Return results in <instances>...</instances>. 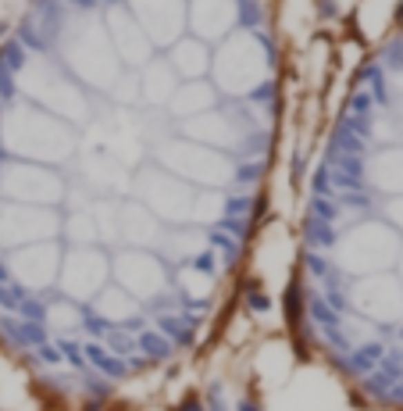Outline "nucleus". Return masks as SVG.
I'll list each match as a JSON object with an SVG mask.
<instances>
[{"instance_id": "obj_23", "label": "nucleus", "mask_w": 403, "mask_h": 411, "mask_svg": "<svg viewBox=\"0 0 403 411\" xmlns=\"http://www.w3.org/2000/svg\"><path fill=\"white\" fill-rule=\"evenodd\" d=\"M396 22H403V0H400V4H396Z\"/></svg>"}, {"instance_id": "obj_2", "label": "nucleus", "mask_w": 403, "mask_h": 411, "mask_svg": "<svg viewBox=\"0 0 403 411\" xmlns=\"http://www.w3.org/2000/svg\"><path fill=\"white\" fill-rule=\"evenodd\" d=\"M154 161L164 172H172L182 182H189V187H204V190H222L232 179V172H236L222 151H210L204 143H193L186 136L154 143Z\"/></svg>"}, {"instance_id": "obj_15", "label": "nucleus", "mask_w": 403, "mask_h": 411, "mask_svg": "<svg viewBox=\"0 0 403 411\" xmlns=\"http://www.w3.org/2000/svg\"><path fill=\"white\" fill-rule=\"evenodd\" d=\"M179 86V75L175 68L168 65V57H150L146 65L139 68V104L146 108H168Z\"/></svg>"}, {"instance_id": "obj_4", "label": "nucleus", "mask_w": 403, "mask_h": 411, "mask_svg": "<svg viewBox=\"0 0 403 411\" xmlns=\"http://www.w3.org/2000/svg\"><path fill=\"white\" fill-rule=\"evenodd\" d=\"M136 197L139 204H146L161 222H175V225H189V215H193V197L197 190L182 182L179 175L164 172L161 164H150V169H139L136 179Z\"/></svg>"}, {"instance_id": "obj_17", "label": "nucleus", "mask_w": 403, "mask_h": 411, "mask_svg": "<svg viewBox=\"0 0 403 411\" xmlns=\"http://www.w3.org/2000/svg\"><path fill=\"white\" fill-rule=\"evenodd\" d=\"M210 50H207V44L204 39H186V36H179L172 47H168V65L175 68V75H179V82H189V79H207V72H210Z\"/></svg>"}, {"instance_id": "obj_18", "label": "nucleus", "mask_w": 403, "mask_h": 411, "mask_svg": "<svg viewBox=\"0 0 403 411\" xmlns=\"http://www.w3.org/2000/svg\"><path fill=\"white\" fill-rule=\"evenodd\" d=\"M90 307L97 312L100 322H115V325L132 322V318L143 312V304H139L132 294H125L121 286H104V290L90 300Z\"/></svg>"}, {"instance_id": "obj_24", "label": "nucleus", "mask_w": 403, "mask_h": 411, "mask_svg": "<svg viewBox=\"0 0 403 411\" xmlns=\"http://www.w3.org/2000/svg\"><path fill=\"white\" fill-rule=\"evenodd\" d=\"M400 276H403V254H400Z\"/></svg>"}, {"instance_id": "obj_7", "label": "nucleus", "mask_w": 403, "mask_h": 411, "mask_svg": "<svg viewBox=\"0 0 403 411\" xmlns=\"http://www.w3.org/2000/svg\"><path fill=\"white\" fill-rule=\"evenodd\" d=\"M0 193H8L14 204H36V208H57L65 200V179H57L50 169L36 161H18L0 169Z\"/></svg>"}, {"instance_id": "obj_11", "label": "nucleus", "mask_w": 403, "mask_h": 411, "mask_svg": "<svg viewBox=\"0 0 403 411\" xmlns=\"http://www.w3.org/2000/svg\"><path fill=\"white\" fill-rule=\"evenodd\" d=\"M353 307L357 312H364L368 318H378V322H393L400 318L403 312V294H400V286L386 276H368V279H360L353 286Z\"/></svg>"}, {"instance_id": "obj_6", "label": "nucleus", "mask_w": 403, "mask_h": 411, "mask_svg": "<svg viewBox=\"0 0 403 411\" xmlns=\"http://www.w3.org/2000/svg\"><path fill=\"white\" fill-rule=\"evenodd\" d=\"M111 276L115 286H121L125 294H132L139 304L154 300L168 290V269L154 251H143V247H125L115 254L111 261Z\"/></svg>"}, {"instance_id": "obj_22", "label": "nucleus", "mask_w": 403, "mask_h": 411, "mask_svg": "<svg viewBox=\"0 0 403 411\" xmlns=\"http://www.w3.org/2000/svg\"><path fill=\"white\" fill-rule=\"evenodd\" d=\"M239 411H261V408H257V404H250V401H246V404H239Z\"/></svg>"}, {"instance_id": "obj_21", "label": "nucleus", "mask_w": 403, "mask_h": 411, "mask_svg": "<svg viewBox=\"0 0 403 411\" xmlns=\"http://www.w3.org/2000/svg\"><path fill=\"white\" fill-rule=\"evenodd\" d=\"M172 411H200V401H197V397H189L186 404H179V408H172Z\"/></svg>"}, {"instance_id": "obj_20", "label": "nucleus", "mask_w": 403, "mask_h": 411, "mask_svg": "<svg viewBox=\"0 0 403 411\" xmlns=\"http://www.w3.org/2000/svg\"><path fill=\"white\" fill-rule=\"evenodd\" d=\"M54 325H61V329H75L79 325V318H82V312H79V304L75 300H68V297H61L54 307H50V315H47Z\"/></svg>"}, {"instance_id": "obj_16", "label": "nucleus", "mask_w": 403, "mask_h": 411, "mask_svg": "<svg viewBox=\"0 0 403 411\" xmlns=\"http://www.w3.org/2000/svg\"><path fill=\"white\" fill-rule=\"evenodd\" d=\"M210 108H218V86L207 79H189V82H179L172 100H168V111L175 118H197Z\"/></svg>"}, {"instance_id": "obj_1", "label": "nucleus", "mask_w": 403, "mask_h": 411, "mask_svg": "<svg viewBox=\"0 0 403 411\" xmlns=\"http://www.w3.org/2000/svg\"><path fill=\"white\" fill-rule=\"evenodd\" d=\"M0 136L8 140L11 154L18 157H32L36 164L47 161H65L75 151V136L61 118L54 115H39L32 108H14L8 111V122Z\"/></svg>"}, {"instance_id": "obj_9", "label": "nucleus", "mask_w": 403, "mask_h": 411, "mask_svg": "<svg viewBox=\"0 0 403 411\" xmlns=\"http://www.w3.org/2000/svg\"><path fill=\"white\" fill-rule=\"evenodd\" d=\"M61 243L57 240H43V243H26L14 247L8 254V272L26 286V290H50L57 286V272H61Z\"/></svg>"}, {"instance_id": "obj_12", "label": "nucleus", "mask_w": 403, "mask_h": 411, "mask_svg": "<svg viewBox=\"0 0 403 411\" xmlns=\"http://www.w3.org/2000/svg\"><path fill=\"white\" fill-rule=\"evenodd\" d=\"M164 233V222L139 200L118 204V240L125 247H143V251H157Z\"/></svg>"}, {"instance_id": "obj_8", "label": "nucleus", "mask_w": 403, "mask_h": 411, "mask_svg": "<svg viewBox=\"0 0 403 411\" xmlns=\"http://www.w3.org/2000/svg\"><path fill=\"white\" fill-rule=\"evenodd\" d=\"M61 240V215L57 208H36V204H0V247H26Z\"/></svg>"}, {"instance_id": "obj_3", "label": "nucleus", "mask_w": 403, "mask_h": 411, "mask_svg": "<svg viewBox=\"0 0 403 411\" xmlns=\"http://www.w3.org/2000/svg\"><path fill=\"white\" fill-rule=\"evenodd\" d=\"M210 72L218 79V90L232 97H250L268 79V54L257 36H239L232 44H222L218 61H210Z\"/></svg>"}, {"instance_id": "obj_10", "label": "nucleus", "mask_w": 403, "mask_h": 411, "mask_svg": "<svg viewBox=\"0 0 403 411\" xmlns=\"http://www.w3.org/2000/svg\"><path fill=\"white\" fill-rule=\"evenodd\" d=\"M396 254V240L382 225H360L339 243V265L350 272H378Z\"/></svg>"}, {"instance_id": "obj_19", "label": "nucleus", "mask_w": 403, "mask_h": 411, "mask_svg": "<svg viewBox=\"0 0 403 411\" xmlns=\"http://www.w3.org/2000/svg\"><path fill=\"white\" fill-rule=\"evenodd\" d=\"M175 233V229H172ZM179 240H172L168 233H161V243H157V251L168 254V258H175V265H189L197 254H204V247H207V236L200 229H179L175 233Z\"/></svg>"}, {"instance_id": "obj_13", "label": "nucleus", "mask_w": 403, "mask_h": 411, "mask_svg": "<svg viewBox=\"0 0 403 411\" xmlns=\"http://www.w3.org/2000/svg\"><path fill=\"white\" fill-rule=\"evenodd\" d=\"M182 136L186 140H193V143H204V147L210 151H232L236 147V140H239V126L232 122L228 115H222L218 108H210L197 118H186L182 122Z\"/></svg>"}, {"instance_id": "obj_14", "label": "nucleus", "mask_w": 403, "mask_h": 411, "mask_svg": "<svg viewBox=\"0 0 403 411\" xmlns=\"http://www.w3.org/2000/svg\"><path fill=\"white\" fill-rule=\"evenodd\" d=\"M108 22H111V32H115V54H118V61H125L132 72H139L146 61H150L154 44L143 36V29L132 22V18H121L118 11L108 15Z\"/></svg>"}, {"instance_id": "obj_5", "label": "nucleus", "mask_w": 403, "mask_h": 411, "mask_svg": "<svg viewBox=\"0 0 403 411\" xmlns=\"http://www.w3.org/2000/svg\"><path fill=\"white\" fill-rule=\"evenodd\" d=\"M111 279V258L100 247H68L61 254V272H57V286L61 297H68L75 304L93 300Z\"/></svg>"}]
</instances>
